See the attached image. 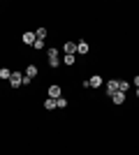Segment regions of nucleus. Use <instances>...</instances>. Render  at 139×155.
<instances>
[{
	"label": "nucleus",
	"mask_w": 139,
	"mask_h": 155,
	"mask_svg": "<svg viewBox=\"0 0 139 155\" xmlns=\"http://www.w3.org/2000/svg\"><path fill=\"white\" fill-rule=\"evenodd\" d=\"M60 63H63L60 58H49V67H58Z\"/></svg>",
	"instance_id": "dca6fc26"
},
{
	"label": "nucleus",
	"mask_w": 139,
	"mask_h": 155,
	"mask_svg": "<svg viewBox=\"0 0 139 155\" xmlns=\"http://www.w3.org/2000/svg\"><path fill=\"white\" fill-rule=\"evenodd\" d=\"M77 53L86 56V53H88V42H84V39H81V42H77Z\"/></svg>",
	"instance_id": "6e6552de"
},
{
	"label": "nucleus",
	"mask_w": 139,
	"mask_h": 155,
	"mask_svg": "<svg viewBox=\"0 0 139 155\" xmlns=\"http://www.w3.org/2000/svg\"><path fill=\"white\" fill-rule=\"evenodd\" d=\"M46 56H49V58H60V49H56V46H51V49L46 51Z\"/></svg>",
	"instance_id": "9d476101"
},
{
	"label": "nucleus",
	"mask_w": 139,
	"mask_h": 155,
	"mask_svg": "<svg viewBox=\"0 0 139 155\" xmlns=\"http://www.w3.org/2000/svg\"><path fill=\"white\" fill-rule=\"evenodd\" d=\"M23 77H26L28 81H33V79L37 77V67H35V65H28V67H26V72H23Z\"/></svg>",
	"instance_id": "39448f33"
},
{
	"label": "nucleus",
	"mask_w": 139,
	"mask_h": 155,
	"mask_svg": "<svg viewBox=\"0 0 139 155\" xmlns=\"http://www.w3.org/2000/svg\"><path fill=\"white\" fill-rule=\"evenodd\" d=\"M86 84H88V88H100V86H102V77H100V74H93L91 79H86Z\"/></svg>",
	"instance_id": "f03ea898"
},
{
	"label": "nucleus",
	"mask_w": 139,
	"mask_h": 155,
	"mask_svg": "<svg viewBox=\"0 0 139 155\" xmlns=\"http://www.w3.org/2000/svg\"><path fill=\"white\" fill-rule=\"evenodd\" d=\"M60 93H63V91H60V86H58V84H51V86H49V97H51V100H58V97H63Z\"/></svg>",
	"instance_id": "20e7f679"
},
{
	"label": "nucleus",
	"mask_w": 139,
	"mask_h": 155,
	"mask_svg": "<svg viewBox=\"0 0 139 155\" xmlns=\"http://www.w3.org/2000/svg\"><path fill=\"white\" fill-rule=\"evenodd\" d=\"M56 107H58V109H65V107H67V100H65V97H58V100H56Z\"/></svg>",
	"instance_id": "ddd939ff"
},
{
	"label": "nucleus",
	"mask_w": 139,
	"mask_h": 155,
	"mask_svg": "<svg viewBox=\"0 0 139 155\" xmlns=\"http://www.w3.org/2000/svg\"><path fill=\"white\" fill-rule=\"evenodd\" d=\"M35 49H44V46H46V42H44V39H35Z\"/></svg>",
	"instance_id": "f3484780"
},
{
	"label": "nucleus",
	"mask_w": 139,
	"mask_h": 155,
	"mask_svg": "<svg viewBox=\"0 0 139 155\" xmlns=\"http://www.w3.org/2000/svg\"><path fill=\"white\" fill-rule=\"evenodd\" d=\"M21 39H23V44H30V46H33L35 39H37V35H35V32H23V37H21Z\"/></svg>",
	"instance_id": "0eeeda50"
},
{
	"label": "nucleus",
	"mask_w": 139,
	"mask_h": 155,
	"mask_svg": "<svg viewBox=\"0 0 139 155\" xmlns=\"http://www.w3.org/2000/svg\"><path fill=\"white\" fill-rule=\"evenodd\" d=\"M127 88H130V81H118V91L121 93H127Z\"/></svg>",
	"instance_id": "f8f14e48"
},
{
	"label": "nucleus",
	"mask_w": 139,
	"mask_h": 155,
	"mask_svg": "<svg viewBox=\"0 0 139 155\" xmlns=\"http://www.w3.org/2000/svg\"><path fill=\"white\" fill-rule=\"evenodd\" d=\"M114 93H118V79H111V81H107V95L111 97Z\"/></svg>",
	"instance_id": "7ed1b4c3"
},
{
	"label": "nucleus",
	"mask_w": 139,
	"mask_h": 155,
	"mask_svg": "<svg viewBox=\"0 0 139 155\" xmlns=\"http://www.w3.org/2000/svg\"><path fill=\"white\" fill-rule=\"evenodd\" d=\"M63 63H65V65H74V56H65V58H63Z\"/></svg>",
	"instance_id": "a211bd4d"
},
{
	"label": "nucleus",
	"mask_w": 139,
	"mask_h": 155,
	"mask_svg": "<svg viewBox=\"0 0 139 155\" xmlns=\"http://www.w3.org/2000/svg\"><path fill=\"white\" fill-rule=\"evenodd\" d=\"M9 86H12V88L23 86V74H21V72H12V77H9Z\"/></svg>",
	"instance_id": "f257e3e1"
},
{
	"label": "nucleus",
	"mask_w": 139,
	"mask_h": 155,
	"mask_svg": "<svg viewBox=\"0 0 139 155\" xmlns=\"http://www.w3.org/2000/svg\"><path fill=\"white\" fill-rule=\"evenodd\" d=\"M111 102L114 104H123V102H125V93H114V95H111Z\"/></svg>",
	"instance_id": "1a4fd4ad"
},
{
	"label": "nucleus",
	"mask_w": 139,
	"mask_h": 155,
	"mask_svg": "<svg viewBox=\"0 0 139 155\" xmlns=\"http://www.w3.org/2000/svg\"><path fill=\"white\" fill-rule=\"evenodd\" d=\"M44 109H56V100H51V97H49V100H44Z\"/></svg>",
	"instance_id": "9b49d317"
},
{
	"label": "nucleus",
	"mask_w": 139,
	"mask_h": 155,
	"mask_svg": "<svg viewBox=\"0 0 139 155\" xmlns=\"http://www.w3.org/2000/svg\"><path fill=\"white\" fill-rule=\"evenodd\" d=\"M9 77H12L9 67H2V70H0V79H9Z\"/></svg>",
	"instance_id": "4468645a"
},
{
	"label": "nucleus",
	"mask_w": 139,
	"mask_h": 155,
	"mask_svg": "<svg viewBox=\"0 0 139 155\" xmlns=\"http://www.w3.org/2000/svg\"><path fill=\"white\" fill-rule=\"evenodd\" d=\"M63 51H65V56H74V53H77V44H74V42H67V44H63Z\"/></svg>",
	"instance_id": "423d86ee"
},
{
	"label": "nucleus",
	"mask_w": 139,
	"mask_h": 155,
	"mask_svg": "<svg viewBox=\"0 0 139 155\" xmlns=\"http://www.w3.org/2000/svg\"><path fill=\"white\" fill-rule=\"evenodd\" d=\"M35 35H37V39H44V37H46V28H37V30H35Z\"/></svg>",
	"instance_id": "2eb2a0df"
},
{
	"label": "nucleus",
	"mask_w": 139,
	"mask_h": 155,
	"mask_svg": "<svg viewBox=\"0 0 139 155\" xmlns=\"http://www.w3.org/2000/svg\"><path fill=\"white\" fill-rule=\"evenodd\" d=\"M132 84H134V86H137V88H139V74H137V77L132 79Z\"/></svg>",
	"instance_id": "6ab92c4d"
}]
</instances>
